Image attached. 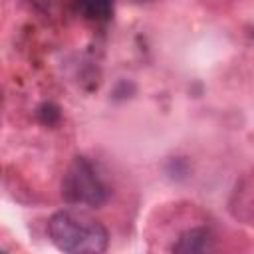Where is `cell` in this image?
I'll return each instance as SVG.
<instances>
[{
    "label": "cell",
    "instance_id": "obj_5",
    "mask_svg": "<svg viewBox=\"0 0 254 254\" xmlns=\"http://www.w3.org/2000/svg\"><path fill=\"white\" fill-rule=\"evenodd\" d=\"M137 2H143V0H137Z\"/></svg>",
    "mask_w": 254,
    "mask_h": 254
},
{
    "label": "cell",
    "instance_id": "obj_4",
    "mask_svg": "<svg viewBox=\"0 0 254 254\" xmlns=\"http://www.w3.org/2000/svg\"><path fill=\"white\" fill-rule=\"evenodd\" d=\"M81 10L85 18L95 20V22H105L113 14V2L111 0H79Z\"/></svg>",
    "mask_w": 254,
    "mask_h": 254
},
{
    "label": "cell",
    "instance_id": "obj_2",
    "mask_svg": "<svg viewBox=\"0 0 254 254\" xmlns=\"http://www.w3.org/2000/svg\"><path fill=\"white\" fill-rule=\"evenodd\" d=\"M62 196L71 206H101L109 198V189L93 163L75 157L62 181Z\"/></svg>",
    "mask_w": 254,
    "mask_h": 254
},
{
    "label": "cell",
    "instance_id": "obj_1",
    "mask_svg": "<svg viewBox=\"0 0 254 254\" xmlns=\"http://www.w3.org/2000/svg\"><path fill=\"white\" fill-rule=\"evenodd\" d=\"M52 244L67 254H99L107 250L109 232L93 216L81 210H60L48 222Z\"/></svg>",
    "mask_w": 254,
    "mask_h": 254
},
{
    "label": "cell",
    "instance_id": "obj_3",
    "mask_svg": "<svg viewBox=\"0 0 254 254\" xmlns=\"http://www.w3.org/2000/svg\"><path fill=\"white\" fill-rule=\"evenodd\" d=\"M214 248V236L208 228H190L183 232L173 244V252L179 254H202Z\"/></svg>",
    "mask_w": 254,
    "mask_h": 254
}]
</instances>
